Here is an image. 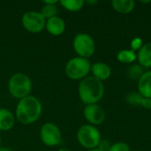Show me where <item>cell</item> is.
I'll use <instances>...</instances> for the list:
<instances>
[{"instance_id": "cell-1", "label": "cell", "mask_w": 151, "mask_h": 151, "mask_svg": "<svg viewBox=\"0 0 151 151\" xmlns=\"http://www.w3.org/2000/svg\"><path fill=\"white\" fill-rule=\"evenodd\" d=\"M42 111V105L40 100L30 95L19 100L15 110V118L22 125H30L39 119Z\"/></svg>"}, {"instance_id": "cell-2", "label": "cell", "mask_w": 151, "mask_h": 151, "mask_svg": "<svg viewBox=\"0 0 151 151\" xmlns=\"http://www.w3.org/2000/svg\"><path fill=\"white\" fill-rule=\"evenodd\" d=\"M78 95L81 101L86 104H97L104 97V83L91 76H87L80 81L78 86Z\"/></svg>"}, {"instance_id": "cell-3", "label": "cell", "mask_w": 151, "mask_h": 151, "mask_svg": "<svg viewBox=\"0 0 151 151\" xmlns=\"http://www.w3.org/2000/svg\"><path fill=\"white\" fill-rule=\"evenodd\" d=\"M32 87V81L29 76L21 73H14L8 81L9 93L12 97L19 100L30 96Z\"/></svg>"}, {"instance_id": "cell-4", "label": "cell", "mask_w": 151, "mask_h": 151, "mask_svg": "<svg viewBox=\"0 0 151 151\" xmlns=\"http://www.w3.org/2000/svg\"><path fill=\"white\" fill-rule=\"evenodd\" d=\"M91 63L88 59L75 57L71 58L65 65V72L66 76L73 81H81L90 73Z\"/></svg>"}, {"instance_id": "cell-5", "label": "cell", "mask_w": 151, "mask_h": 151, "mask_svg": "<svg viewBox=\"0 0 151 151\" xmlns=\"http://www.w3.org/2000/svg\"><path fill=\"white\" fill-rule=\"evenodd\" d=\"M101 138L100 131L96 127L89 124L81 126L77 132V141L80 145L88 150L96 149Z\"/></svg>"}, {"instance_id": "cell-6", "label": "cell", "mask_w": 151, "mask_h": 151, "mask_svg": "<svg viewBox=\"0 0 151 151\" xmlns=\"http://www.w3.org/2000/svg\"><path fill=\"white\" fill-rule=\"evenodd\" d=\"M73 47L75 53L81 57L88 59L96 52V42L93 37L87 33L77 34L73 41Z\"/></svg>"}, {"instance_id": "cell-7", "label": "cell", "mask_w": 151, "mask_h": 151, "mask_svg": "<svg viewBox=\"0 0 151 151\" xmlns=\"http://www.w3.org/2000/svg\"><path fill=\"white\" fill-rule=\"evenodd\" d=\"M21 23L27 31L33 34H37L45 28L46 19L40 12L29 11L23 14L21 18Z\"/></svg>"}, {"instance_id": "cell-8", "label": "cell", "mask_w": 151, "mask_h": 151, "mask_svg": "<svg viewBox=\"0 0 151 151\" xmlns=\"http://www.w3.org/2000/svg\"><path fill=\"white\" fill-rule=\"evenodd\" d=\"M40 138L44 145L48 147H56L61 143L62 134L57 125L47 122L43 124L40 129Z\"/></svg>"}, {"instance_id": "cell-9", "label": "cell", "mask_w": 151, "mask_h": 151, "mask_svg": "<svg viewBox=\"0 0 151 151\" xmlns=\"http://www.w3.org/2000/svg\"><path fill=\"white\" fill-rule=\"evenodd\" d=\"M83 116L88 123L94 127L102 125L106 118L104 110L98 104L86 105L83 110Z\"/></svg>"}, {"instance_id": "cell-10", "label": "cell", "mask_w": 151, "mask_h": 151, "mask_svg": "<svg viewBox=\"0 0 151 151\" xmlns=\"http://www.w3.org/2000/svg\"><path fill=\"white\" fill-rule=\"evenodd\" d=\"M90 73L92 76L100 81H107L111 75V68L109 65L104 62H96L91 65Z\"/></svg>"}, {"instance_id": "cell-11", "label": "cell", "mask_w": 151, "mask_h": 151, "mask_svg": "<svg viewBox=\"0 0 151 151\" xmlns=\"http://www.w3.org/2000/svg\"><path fill=\"white\" fill-rule=\"evenodd\" d=\"M45 29L51 35L54 36L60 35L65 30V22L62 18L58 16L52 17L50 19H46Z\"/></svg>"}, {"instance_id": "cell-12", "label": "cell", "mask_w": 151, "mask_h": 151, "mask_svg": "<svg viewBox=\"0 0 151 151\" xmlns=\"http://www.w3.org/2000/svg\"><path fill=\"white\" fill-rule=\"evenodd\" d=\"M15 124L13 113L5 108H0V131H9Z\"/></svg>"}, {"instance_id": "cell-13", "label": "cell", "mask_w": 151, "mask_h": 151, "mask_svg": "<svg viewBox=\"0 0 151 151\" xmlns=\"http://www.w3.org/2000/svg\"><path fill=\"white\" fill-rule=\"evenodd\" d=\"M137 54L138 64L143 68H151V42L144 43Z\"/></svg>"}, {"instance_id": "cell-14", "label": "cell", "mask_w": 151, "mask_h": 151, "mask_svg": "<svg viewBox=\"0 0 151 151\" xmlns=\"http://www.w3.org/2000/svg\"><path fill=\"white\" fill-rule=\"evenodd\" d=\"M138 93L145 98H151V71H146L138 81Z\"/></svg>"}, {"instance_id": "cell-15", "label": "cell", "mask_w": 151, "mask_h": 151, "mask_svg": "<svg viewBox=\"0 0 151 151\" xmlns=\"http://www.w3.org/2000/svg\"><path fill=\"white\" fill-rule=\"evenodd\" d=\"M111 6L117 12L126 15L134 11L135 2L134 0H112Z\"/></svg>"}, {"instance_id": "cell-16", "label": "cell", "mask_w": 151, "mask_h": 151, "mask_svg": "<svg viewBox=\"0 0 151 151\" xmlns=\"http://www.w3.org/2000/svg\"><path fill=\"white\" fill-rule=\"evenodd\" d=\"M117 60L122 64L131 65L137 60V54L135 51L129 50H122L117 54Z\"/></svg>"}, {"instance_id": "cell-17", "label": "cell", "mask_w": 151, "mask_h": 151, "mask_svg": "<svg viewBox=\"0 0 151 151\" xmlns=\"http://www.w3.org/2000/svg\"><path fill=\"white\" fill-rule=\"evenodd\" d=\"M59 4L66 11L75 12L81 11L83 8L85 4V1L84 0H61Z\"/></svg>"}, {"instance_id": "cell-18", "label": "cell", "mask_w": 151, "mask_h": 151, "mask_svg": "<svg viewBox=\"0 0 151 151\" xmlns=\"http://www.w3.org/2000/svg\"><path fill=\"white\" fill-rule=\"evenodd\" d=\"M145 68H143L139 64H132L127 69V76L133 81H139L140 78L145 73Z\"/></svg>"}, {"instance_id": "cell-19", "label": "cell", "mask_w": 151, "mask_h": 151, "mask_svg": "<svg viewBox=\"0 0 151 151\" xmlns=\"http://www.w3.org/2000/svg\"><path fill=\"white\" fill-rule=\"evenodd\" d=\"M58 12V9L57 4H47L45 2H43V5L40 11L41 14L43 16V18L45 19L58 16L57 15Z\"/></svg>"}, {"instance_id": "cell-20", "label": "cell", "mask_w": 151, "mask_h": 151, "mask_svg": "<svg viewBox=\"0 0 151 151\" xmlns=\"http://www.w3.org/2000/svg\"><path fill=\"white\" fill-rule=\"evenodd\" d=\"M144 96H142L140 93L137 92H131L127 96V102L134 106H142L143 102Z\"/></svg>"}, {"instance_id": "cell-21", "label": "cell", "mask_w": 151, "mask_h": 151, "mask_svg": "<svg viewBox=\"0 0 151 151\" xmlns=\"http://www.w3.org/2000/svg\"><path fill=\"white\" fill-rule=\"evenodd\" d=\"M109 151H131L128 144L123 142H118L111 144Z\"/></svg>"}, {"instance_id": "cell-22", "label": "cell", "mask_w": 151, "mask_h": 151, "mask_svg": "<svg viewBox=\"0 0 151 151\" xmlns=\"http://www.w3.org/2000/svg\"><path fill=\"white\" fill-rule=\"evenodd\" d=\"M143 41H142V38H140V37H135V38H134L132 41H131V42H130V46H131V50H134V51H135V52H137V51H139L140 50H141V48L143 46Z\"/></svg>"}, {"instance_id": "cell-23", "label": "cell", "mask_w": 151, "mask_h": 151, "mask_svg": "<svg viewBox=\"0 0 151 151\" xmlns=\"http://www.w3.org/2000/svg\"><path fill=\"white\" fill-rule=\"evenodd\" d=\"M111 146V143L110 142L109 140H106V139H102L97 146L96 149H98L99 150L101 151H109L110 148Z\"/></svg>"}, {"instance_id": "cell-24", "label": "cell", "mask_w": 151, "mask_h": 151, "mask_svg": "<svg viewBox=\"0 0 151 151\" xmlns=\"http://www.w3.org/2000/svg\"><path fill=\"white\" fill-rule=\"evenodd\" d=\"M142 107L148 109V110H151V98H145L143 99V102L142 104Z\"/></svg>"}, {"instance_id": "cell-25", "label": "cell", "mask_w": 151, "mask_h": 151, "mask_svg": "<svg viewBox=\"0 0 151 151\" xmlns=\"http://www.w3.org/2000/svg\"><path fill=\"white\" fill-rule=\"evenodd\" d=\"M85 3H87V4H97V1H96V0L90 1V0H88V1H86Z\"/></svg>"}, {"instance_id": "cell-26", "label": "cell", "mask_w": 151, "mask_h": 151, "mask_svg": "<svg viewBox=\"0 0 151 151\" xmlns=\"http://www.w3.org/2000/svg\"><path fill=\"white\" fill-rule=\"evenodd\" d=\"M0 151H12L10 148H6V147H1L0 148Z\"/></svg>"}, {"instance_id": "cell-27", "label": "cell", "mask_w": 151, "mask_h": 151, "mask_svg": "<svg viewBox=\"0 0 151 151\" xmlns=\"http://www.w3.org/2000/svg\"><path fill=\"white\" fill-rule=\"evenodd\" d=\"M58 151H71L70 150H68V149H59Z\"/></svg>"}, {"instance_id": "cell-28", "label": "cell", "mask_w": 151, "mask_h": 151, "mask_svg": "<svg viewBox=\"0 0 151 151\" xmlns=\"http://www.w3.org/2000/svg\"><path fill=\"white\" fill-rule=\"evenodd\" d=\"M151 1H141V3H142V4H148V3H150Z\"/></svg>"}, {"instance_id": "cell-29", "label": "cell", "mask_w": 151, "mask_h": 151, "mask_svg": "<svg viewBox=\"0 0 151 151\" xmlns=\"http://www.w3.org/2000/svg\"><path fill=\"white\" fill-rule=\"evenodd\" d=\"M88 151H101V150H99L98 149H94V150H88Z\"/></svg>"}, {"instance_id": "cell-30", "label": "cell", "mask_w": 151, "mask_h": 151, "mask_svg": "<svg viewBox=\"0 0 151 151\" xmlns=\"http://www.w3.org/2000/svg\"><path fill=\"white\" fill-rule=\"evenodd\" d=\"M1 142H2V139H1V136H0V148H1Z\"/></svg>"}, {"instance_id": "cell-31", "label": "cell", "mask_w": 151, "mask_h": 151, "mask_svg": "<svg viewBox=\"0 0 151 151\" xmlns=\"http://www.w3.org/2000/svg\"><path fill=\"white\" fill-rule=\"evenodd\" d=\"M134 151H139V150H134Z\"/></svg>"}]
</instances>
